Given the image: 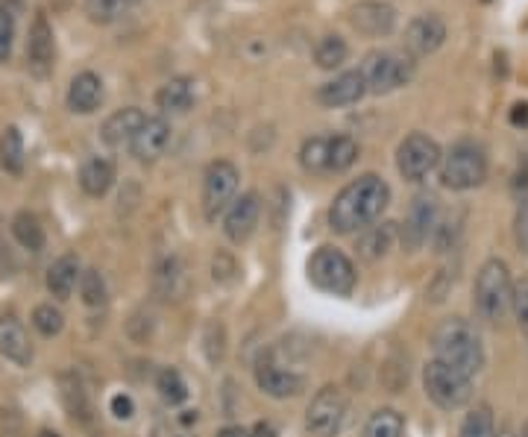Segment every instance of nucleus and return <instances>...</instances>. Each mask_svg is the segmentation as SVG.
I'll return each instance as SVG.
<instances>
[{"instance_id":"obj_2","label":"nucleus","mask_w":528,"mask_h":437,"mask_svg":"<svg viewBox=\"0 0 528 437\" xmlns=\"http://www.w3.org/2000/svg\"><path fill=\"white\" fill-rule=\"evenodd\" d=\"M432 350H435V361L455 367L458 373H464L470 379L484 367L482 335L476 332L473 323H467L461 317H449L440 323L432 335Z\"/></svg>"},{"instance_id":"obj_25","label":"nucleus","mask_w":528,"mask_h":437,"mask_svg":"<svg viewBox=\"0 0 528 437\" xmlns=\"http://www.w3.org/2000/svg\"><path fill=\"white\" fill-rule=\"evenodd\" d=\"M394 238H396V223L367 226L364 235L358 238V256L367 259V262H376V259H382V256L394 247Z\"/></svg>"},{"instance_id":"obj_47","label":"nucleus","mask_w":528,"mask_h":437,"mask_svg":"<svg viewBox=\"0 0 528 437\" xmlns=\"http://www.w3.org/2000/svg\"><path fill=\"white\" fill-rule=\"evenodd\" d=\"M523 437H528V423H526V426H523Z\"/></svg>"},{"instance_id":"obj_1","label":"nucleus","mask_w":528,"mask_h":437,"mask_svg":"<svg viewBox=\"0 0 528 437\" xmlns=\"http://www.w3.org/2000/svg\"><path fill=\"white\" fill-rule=\"evenodd\" d=\"M388 203H391V188L382 176H358L347 188H341V194L335 197V203L329 209V223L335 232L350 235L358 229H367L370 223L382 218Z\"/></svg>"},{"instance_id":"obj_13","label":"nucleus","mask_w":528,"mask_h":437,"mask_svg":"<svg viewBox=\"0 0 528 437\" xmlns=\"http://www.w3.org/2000/svg\"><path fill=\"white\" fill-rule=\"evenodd\" d=\"M259 215H262L259 194L247 191V194L235 197V200H232V206H229V209H226V215H223V232H226V238H229V241H235V244H244V241L256 232V226H259Z\"/></svg>"},{"instance_id":"obj_7","label":"nucleus","mask_w":528,"mask_h":437,"mask_svg":"<svg viewBox=\"0 0 528 437\" xmlns=\"http://www.w3.org/2000/svg\"><path fill=\"white\" fill-rule=\"evenodd\" d=\"M423 388L426 396L446 411H455L461 405H467L473 399V382L470 376L458 373L455 367L443 364V361H429L423 370Z\"/></svg>"},{"instance_id":"obj_12","label":"nucleus","mask_w":528,"mask_h":437,"mask_svg":"<svg viewBox=\"0 0 528 437\" xmlns=\"http://www.w3.org/2000/svg\"><path fill=\"white\" fill-rule=\"evenodd\" d=\"M352 30H358L367 39H382L391 36L396 27V9L385 0H361L350 12Z\"/></svg>"},{"instance_id":"obj_15","label":"nucleus","mask_w":528,"mask_h":437,"mask_svg":"<svg viewBox=\"0 0 528 437\" xmlns=\"http://www.w3.org/2000/svg\"><path fill=\"white\" fill-rule=\"evenodd\" d=\"M56 59V42H53V27L47 21V15L39 12L33 27H30V39H27V68L36 77H47Z\"/></svg>"},{"instance_id":"obj_18","label":"nucleus","mask_w":528,"mask_h":437,"mask_svg":"<svg viewBox=\"0 0 528 437\" xmlns=\"http://www.w3.org/2000/svg\"><path fill=\"white\" fill-rule=\"evenodd\" d=\"M256 385L273 399H288V396H297L303 391L306 379L300 373H291V370H282L270 361H262L256 367Z\"/></svg>"},{"instance_id":"obj_34","label":"nucleus","mask_w":528,"mask_h":437,"mask_svg":"<svg viewBox=\"0 0 528 437\" xmlns=\"http://www.w3.org/2000/svg\"><path fill=\"white\" fill-rule=\"evenodd\" d=\"M156 391H159V396H162L168 405H182V402L188 399V388H185L182 376H179L176 370H171V367L159 373V379H156Z\"/></svg>"},{"instance_id":"obj_4","label":"nucleus","mask_w":528,"mask_h":437,"mask_svg":"<svg viewBox=\"0 0 528 437\" xmlns=\"http://www.w3.org/2000/svg\"><path fill=\"white\" fill-rule=\"evenodd\" d=\"M514 297V282L508 264L502 259H487L476 276V308L487 323H502Z\"/></svg>"},{"instance_id":"obj_44","label":"nucleus","mask_w":528,"mask_h":437,"mask_svg":"<svg viewBox=\"0 0 528 437\" xmlns=\"http://www.w3.org/2000/svg\"><path fill=\"white\" fill-rule=\"evenodd\" d=\"M182 423H185V426L197 423V411H185V414H182Z\"/></svg>"},{"instance_id":"obj_3","label":"nucleus","mask_w":528,"mask_h":437,"mask_svg":"<svg viewBox=\"0 0 528 437\" xmlns=\"http://www.w3.org/2000/svg\"><path fill=\"white\" fill-rule=\"evenodd\" d=\"M484 179H487V156H484L482 144L476 141H458L440 159V185L449 191L479 188Z\"/></svg>"},{"instance_id":"obj_32","label":"nucleus","mask_w":528,"mask_h":437,"mask_svg":"<svg viewBox=\"0 0 528 437\" xmlns=\"http://www.w3.org/2000/svg\"><path fill=\"white\" fill-rule=\"evenodd\" d=\"M138 0H86V12L91 21L97 24H112L124 18Z\"/></svg>"},{"instance_id":"obj_24","label":"nucleus","mask_w":528,"mask_h":437,"mask_svg":"<svg viewBox=\"0 0 528 437\" xmlns=\"http://www.w3.org/2000/svg\"><path fill=\"white\" fill-rule=\"evenodd\" d=\"M80 262L74 256H62L59 262L50 264L47 270V291L56 297V300H68L77 288V279H80Z\"/></svg>"},{"instance_id":"obj_22","label":"nucleus","mask_w":528,"mask_h":437,"mask_svg":"<svg viewBox=\"0 0 528 437\" xmlns=\"http://www.w3.org/2000/svg\"><path fill=\"white\" fill-rule=\"evenodd\" d=\"M156 106L168 115H182L194 106V83L188 77H174L156 91Z\"/></svg>"},{"instance_id":"obj_27","label":"nucleus","mask_w":528,"mask_h":437,"mask_svg":"<svg viewBox=\"0 0 528 437\" xmlns=\"http://www.w3.org/2000/svg\"><path fill=\"white\" fill-rule=\"evenodd\" d=\"M12 235H15V241H18L24 250H30V253H39L44 247L42 223H39L36 215H30V212H18V215L12 218Z\"/></svg>"},{"instance_id":"obj_5","label":"nucleus","mask_w":528,"mask_h":437,"mask_svg":"<svg viewBox=\"0 0 528 437\" xmlns=\"http://www.w3.org/2000/svg\"><path fill=\"white\" fill-rule=\"evenodd\" d=\"M414 71H417L414 56L399 50H373L361 65L367 91L373 94H391L396 88L408 86L414 80Z\"/></svg>"},{"instance_id":"obj_46","label":"nucleus","mask_w":528,"mask_h":437,"mask_svg":"<svg viewBox=\"0 0 528 437\" xmlns=\"http://www.w3.org/2000/svg\"><path fill=\"white\" fill-rule=\"evenodd\" d=\"M499 437H514V435H511V432H508V429H505V432H502V435H499Z\"/></svg>"},{"instance_id":"obj_48","label":"nucleus","mask_w":528,"mask_h":437,"mask_svg":"<svg viewBox=\"0 0 528 437\" xmlns=\"http://www.w3.org/2000/svg\"><path fill=\"white\" fill-rule=\"evenodd\" d=\"M482 3H490V0H482Z\"/></svg>"},{"instance_id":"obj_16","label":"nucleus","mask_w":528,"mask_h":437,"mask_svg":"<svg viewBox=\"0 0 528 437\" xmlns=\"http://www.w3.org/2000/svg\"><path fill=\"white\" fill-rule=\"evenodd\" d=\"M171 141V124L165 118H144V124L132 135L130 153L138 162H156Z\"/></svg>"},{"instance_id":"obj_14","label":"nucleus","mask_w":528,"mask_h":437,"mask_svg":"<svg viewBox=\"0 0 528 437\" xmlns=\"http://www.w3.org/2000/svg\"><path fill=\"white\" fill-rule=\"evenodd\" d=\"M446 42V24L438 15H420L405 27V53L420 59L435 53Z\"/></svg>"},{"instance_id":"obj_42","label":"nucleus","mask_w":528,"mask_h":437,"mask_svg":"<svg viewBox=\"0 0 528 437\" xmlns=\"http://www.w3.org/2000/svg\"><path fill=\"white\" fill-rule=\"evenodd\" d=\"M250 437H279L276 435V429H273V426H270V423H256V426H253V432H250Z\"/></svg>"},{"instance_id":"obj_23","label":"nucleus","mask_w":528,"mask_h":437,"mask_svg":"<svg viewBox=\"0 0 528 437\" xmlns=\"http://www.w3.org/2000/svg\"><path fill=\"white\" fill-rule=\"evenodd\" d=\"M112 182H115V162L112 159L94 156L80 168V188L88 197H103L112 188Z\"/></svg>"},{"instance_id":"obj_28","label":"nucleus","mask_w":528,"mask_h":437,"mask_svg":"<svg viewBox=\"0 0 528 437\" xmlns=\"http://www.w3.org/2000/svg\"><path fill=\"white\" fill-rule=\"evenodd\" d=\"M347 56H350V47L347 42L341 39V36H323L317 47H314V62H317V68H323V71H335V68H341L344 62H347Z\"/></svg>"},{"instance_id":"obj_8","label":"nucleus","mask_w":528,"mask_h":437,"mask_svg":"<svg viewBox=\"0 0 528 437\" xmlns=\"http://www.w3.org/2000/svg\"><path fill=\"white\" fill-rule=\"evenodd\" d=\"M440 159H443V153H440L435 138H429L423 132H411L396 150V171L408 182H420L435 168H440Z\"/></svg>"},{"instance_id":"obj_31","label":"nucleus","mask_w":528,"mask_h":437,"mask_svg":"<svg viewBox=\"0 0 528 437\" xmlns=\"http://www.w3.org/2000/svg\"><path fill=\"white\" fill-rule=\"evenodd\" d=\"M300 162H303V168L311 171V174L329 171V138H323V135L308 138L306 144H303V150H300Z\"/></svg>"},{"instance_id":"obj_19","label":"nucleus","mask_w":528,"mask_h":437,"mask_svg":"<svg viewBox=\"0 0 528 437\" xmlns=\"http://www.w3.org/2000/svg\"><path fill=\"white\" fill-rule=\"evenodd\" d=\"M144 112L135 109V106H127V109H118L115 115L106 118V124L100 127V138L106 147H130L132 135L138 132V127L144 124Z\"/></svg>"},{"instance_id":"obj_39","label":"nucleus","mask_w":528,"mask_h":437,"mask_svg":"<svg viewBox=\"0 0 528 437\" xmlns=\"http://www.w3.org/2000/svg\"><path fill=\"white\" fill-rule=\"evenodd\" d=\"M514 238H517V247L528 253V191L520 197V206H517V218H514Z\"/></svg>"},{"instance_id":"obj_37","label":"nucleus","mask_w":528,"mask_h":437,"mask_svg":"<svg viewBox=\"0 0 528 437\" xmlns=\"http://www.w3.org/2000/svg\"><path fill=\"white\" fill-rule=\"evenodd\" d=\"M12 42H15V15L9 6H0V62L9 59Z\"/></svg>"},{"instance_id":"obj_41","label":"nucleus","mask_w":528,"mask_h":437,"mask_svg":"<svg viewBox=\"0 0 528 437\" xmlns=\"http://www.w3.org/2000/svg\"><path fill=\"white\" fill-rule=\"evenodd\" d=\"M511 124L514 127H528V103H517L511 109Z\"/></svg>"},{"instance_id":"obj_6","label":"nucleus","mask_w":528,"mask_h":437,"mask_svg":"<svg viewBox=\"0 0 528 437\" xmlns=\"http://www.w3.org/2000/svg\"><path fill=\"white\" fill-rule=\"evenodd\" d=\"M308 279H311L314 288H320L323 294H332V297H350L355 282H358L355 264L338 247H320L311 256V262H308Z\"/></svg>"},{"instance_id":"obj_26","label":"nucleus","mask_w":528,"mask_h":437,"mask_svg":"<svg viewBox=\"0 0 528 437\" xmlns=\"http://www.w3.org/2000/svg\"><path fill=\"white\" fill-rule=\"evenodd\" d=\"M0 168L12 176L24 171V138L18 127H6L0 135Z\"/></svg>"},{"instance_id":"obj_36","label":"nucleus","mask_w":528,"mask_h":437,"mask_svg":"<svg viewBox=\"0 0 528 437\" xmlns=\"http://www.w3.org/2000/svg\"><path fill=\"white\" fill-rule=\"evenodd\" d=\"M62 311L53 306H39L33 311V326L42 332L44 338H53V335H59L62 332Z\"/></svg>"},{"instance_id":"obj_17","label":"nucleus","mask_w":528,"mask_h":437,"mask_svg":"<svg viewBox=\"0 0 528 437\" xmlns=\"http://www.w3.org/2000/svg\"><path fill=\"white\" fill-rule=\"evenodd\" d=\"M364 94H367V80H364L361 68L358 71H344L335 80H329V83H323V86L317 88V100L323 106H329V109L358 103Z\"/></svg>"},{"instance_id":"obj_20","label":"nucleus","mask_w":528,"mask_h":437,"mask_svg":"<svg viewBox=\"0 0 528 437\" xmlns=\"http://www.w3.org/2000/svg\"><path fill=\"white\" fill-rule=\"evenodd\" d=\"M103 103V80L94 71H83L68 86V109L77 115H91Z\"/></svg>"},{"instance_id":"obj_10","label":"nucleus","mask_w":528,"mask_h":437,"mask_svg":"<svg viewBox=\"0 0 528 437\" xmlns=\"http://www.w3.org/2000/svg\"><path fill=\"white\" fill-rule=\"evenodd\" d=\"M344 411H347V399L341 394V388L326 385L323 391H317V396L308 405L306 429L314 437H332L341 429Z\"/></svg>"},{"instance_id":"obj_38","label":"nucleus","mask_w":528,"mask_h":437,"mask_svg":"<svg viewBox=\"0 0 528 437\" xmlns=\"http://www.w3.org/2000/svg\"><path fill=\"white\" fill-rule=\"evenodd\" d=\"M511 308H514V314H517V323H520L523 335L528 338V279H520V282L514 285Z\"/></svg>"},{"instance_id":"obj_45","label":"nucleus","mask_w":528,"mask_h":437,"mask_svg":"<svg viewBox=\"0 0 528 437\" xmlns=\"http://www.w3.org/2000/svg\"><path fill=\"white\" fill-rule=\"evenodd\" d=\"M39 437H62V435H56V432H50V429H44V432H39Z\"/></svg>"},{"instance_id":"obj_43","label":"nucleus","mask_w":528,"mask_h":437,"mask_svg":"<svg viewBox=\"0 0 528 437\" xmlns=\"http://www.w3.org/2000/svg\"><path fill=\"white\" fill-rule=\"evenodd\" d=\"M218 437H250V432L241 429V426H229V429H223Z\"/></svg>"},{"instance_id":"obj_40","label":"nucleus","mask_w":528,"mask_h":437,"mask_svg":"<svg viewBox=\"0 0 528 437\" xmlns=\"http://www.w3.org/2000/svg\"><path fill=\"white\" fill-rule=\"evenodd\" d=\"M109 408H112V414H115L118 420H130L132 414H135V402H132V396H127V394L112 396Z\"/></svg>"},{"instance_id":"obj_35","label":"nucleus","mask_w":528,"mask_h":437,"mask_svg":"<svg viewBox=\"0 0 528 437\" xmlns=\"http://www.w3.org/2000/svg\"><path fill=\"white\" fill-rule=\"evenodd\" d=\"M80 294H83V303L91 308L106 303V282H103V276L97 270H86L80 276Z\"/></svg>"},{"instance_id":"obj_33","label":"nucleus","mask_w":528,"mask_h":437,"mask_svg":"<svg viewBox=\"0 0 528 437\" xmlns=\"http://www.w3.org/2000/svg\"><path fill=\"white\" fill-rule=\"evenodd\" d=\"M458 437H496L493 435V411L487 405H476L464 417V426H461Z\"/></svg>"},{"instance_id":"obj_30","label":"nucleus","mask_w":528,"mask_h":437,"mask_svg":"<svg viewBox=\"0 0 528 437\" xmlns=\"http://www.w3.org/2000/svg\"><path fill=\"white\" fill-rule=\"evenodd\" d=\"M358 159V144L352 141L350 135H332L329 138V171L344 174L350 171Z\"/></svg>"},{"instance_id":"obj_9","label":"nucleus","mask_w":528,"mask_h":437,"mask_svg":"<svg viewBox=\"0 0 528 437\" xmlns=\"http://www.w3.org/2000/svg\"><path fill=\"white\" fill-rule=\"evenodd\" d=\"M238 168L226 159H218L206 168L203 176V215L209 220H218V215H223L235 194H238Z\"/></svg>"},{"instance_id":"obj_11","label":"nucleus","mask_w":528,"mask_h":437,"mask_svg":"<svg viewBox=\"0 0 528 437\" xmlns=\"http://www.w3.org/2000/svg\"><path fill=\"white\" fill-rule=\"evenodd\" d=\"M440 223V209L435 194H417L408 215H405V223H402V244L408 253L420 250L438 229Z\"/></svg>"},{"instance_id":"obj_21","label":"nucleus","mask_w":528,"mask_h":437,"mask_svg":"<svg viewBox=\"0 0 528 437\" xmlns=\"http://www.w3.org/2000/svg\"><path fill=\"white\" fill-rule=\"evenodd\" d=\"M0 355H6L9 361H15L21 367H27L33 361L30 338L15 317H0Z\"/></svg>"},{"instance_id":"obj_29","label":"nucleus","mask_w":528,"mask_h":437,"mask_svg":"<svg viewBox=\"0 0 528 437\" xmlns=\"http://www.w3.org/2000/svg\"><path fill=\"white\" fill-rule=\"evenodd\" d=\"M402 432H405V420L394 408H379L364 426V437H402Z\"/></svg>"}]
</instances>
